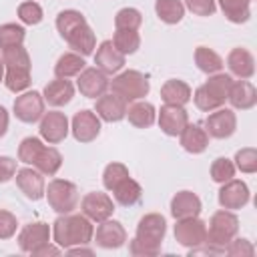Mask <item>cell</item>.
Returning a JSON list of instances; mask_svg holds the SVG:
<instances>
[{
    "label": "cell",
    "instance_id": "obj_1",
    "mask_svg": "<svg viewBox=\"0 0 257 257\" xmlns=\"http://www.w3.org/2000/svg\"><path fill=\"white\" fill-rule=\"evenodd\" d=\"M167 235V219L161 213H147L141 217L135 239L128 243V251L135 257H153L161 253Z\"/></svg>",
    "mask_w": 257,
    "mask_h": 257
},
{
    "label": "cell",
    "instance_id": "obj_2",
    "mask_svg": "<svg viewBox=\"0 0 257 257\" xmlns=\"http://www.w3.org/2000/svg\"><path fill=\"white\" fill-rule=\"evenodd\" d=\"M52 237L62 251L76 245H88L92 243V237H94V225L82 213L80 215L66 213L52 223Z\"/></svg>",
    "mask_w": 257,
    "mask_h": 257
},
{
    "label": "cell",
    "instance_id": "obj_3",
    "mask_svg": "<svg viewBox=\"0 0 257 257\" xmlns=\"http://www.w3.org/2000/svg\"><path fill=\"white\" fill-rule=\"evenodd\" d=\"M108 88L120 96L124 102H135V100H143L149 90H151V84H149V78L139 72V70H122L120 74H116Z\"/></svg>",
    "mask_w": 257,
    "mask_h": 257
},
{
    "label": "cell",
    "instance_id": "obj_4",
    "mask_svg": "<svg viewBox=\"0 0 257 257\" xmlns=\"http://www.w3.org/2000/svg\"><path fill=\"white\" fill-rule=\"evenodd\" d=\"M44 197L50 205V209L58 215L72 213L78 207V189L72 181L66 179H52L44 191Z\"/></svg>",
    "mask_w": 257,
    "mask_h": 257
},
{
    "label": "cell",
    "instance_id": "obj_5",
    "mask_svg": "<svg viewBox=\"0 0 257 257\" xmlns=\"http://www.w3.org/2000/svg\"><path fill=\"white\" fill-rule=\"evenodd\" d=\"M239 233V219L233 211L221 209L211 215L209 225H207V243L213 247L223 249L233 237Z\"/></svg>",
    "mask_w": 257,
    "mask_h": 257
},
{
    "label": "cell",
    "instance_id": "obj_6",
    "mask_svg": "<svg viewBox=\"0 0 257 257\" xmlns=\"http://www.w3.org/2000/svg\"><path fill=\"white\" fill-rule=\"evenodd\" d=\"M44 96L42 92L38 90H26L22 94H18L14 98V104H12V110H14V116L20 120V122H26V124H34L42 118L44 114Z\"/></svg>",
    "mask_w": 257,
    "mask_h": 257
},
{
    "label": "cell",
    "instance_id": "obj_7",
    "mask_svg": "<svg viewBox=\"0 0 257 257\" xmlns=\"http://www.w3.org/2000/svg\"><path fill=\"white\" fill-rule=\"evenodd\" d=\"M173 233H175V241L187 249H193V247L207 243V223L199 217L177 219Z\"/></svg>",
    "mask_w": 257,
    "mask_h": 257
},
{
    "label": "cell",
    "instance_id": "obj_8",
    "mask_svg": "<svg viewBox=\"0 0 257 257\" xmlns=\"http://www.w3.org/2000/svg\"><path fill=\"white\" fill-rule=\"evenodd\" d=\"M80 213L88 217L92 223H100L112 217L114 213V203L106 193L100 191H90L82 197L80 201Z\"/></svg>",
    "mask_w": 257,
    "mask_h": 257
},
{
    "label": "cell",
    "instance_id": "obj_9",
    "mask_svg": "<svg viewBox=\"0 0 257 257\" xmlns=\"http://www.w3.org/2000/svg\"><path fill=\"white\" fill-rule=\"evenodd\" d=\"M40 137L42 141H46L48 145H58L68 137L70 131V122L66 118L64 112L60 110H48L42 114L40 118Z\"/></svg>",
    "mask_w": 257,
    "mask_h": 257
},
{
    "label": "cell",
    "instance_id": "obj_10",
    "mask_svg": "<svg viewBox=\"0 0 257 257\" xmlns=\"http://www.w3.org/2000/svg\"><path fill=\"white\" fill-rule=\"evenodd\" d=\"M251 199V193H249V187L245 181L241 179H229L227 183L221 185L219 189V195H217V201L223 209H229V211H237V209H243Z\"/></svg>",
    "mask_w": 257,
    "mask_h": 257
},
{
    "label": "cell",
    "instance_id": "obj_11",
    "mask_svg": "<svg viewBox=\"0 0 257 257\" xmlns=\"http://www.w3.org/2000/svg\"><path fill=\"white\" fill-rule=\"evenodd\" d=\"M205 131L213 139H229L237 131V116L231 108H217L211 110L205 118Z\"/></svg>",
    "mask_w": 257,
    "mask_h": 257
},
{
    "label": "cell",
    "instance_id": "obj_12",
    "mask_svg": "<svg viewBox=\"0 0 257 257\" xmlns=\"http://www.w3.org/2000/svg\"><path fill=\"white\" fill-rule=\"evenodd\" d=\"M70 131L78 143H92L100 135V118L96 116L94 110L82 108L72 116Z\"/></svg>",
    "mask_w": 257,
    "mask_h": 257
},
{
    "label": "cell",
    "instance_id": "obj_13",
    "mask_svg": "<svg viewBox=\"0 0 257 257\" xmlns=\"http://www.w3.org/2000/svg\"><path fill=\"white\" fill-rule=\"evenodd\" d=\"M16 179V187L20 189V193L30 199V201H40L44 197V191H46V183H44V175L34 169V167H22L16 171L14 175Z\"/></svg>",
    "mask_w": 257,
    "mask_h": 257
},
{
    "label": "cell",
    "instance_id": "obj_14",
    "mask_svg": "<svg viewBox=\"0 0 257 257\" xmlns=\"http://www.w3.org/2000/svg\"><path fill=\"white\" fill-rule=\"evenodd\" d=\"M108 74H104L102 70H98L96 66L84 68L78 76H76V88L82 96L86 98H98L108 90Z\"/></svg>",
    "mask_w": 257,
    "mask_h": 257
},
{
    "label": "cell",
    "instance_id": "obj_15",
    "mask_svg": "<svg viewBox=\"0 0 257 257\" xmlns=\"http://www.w3.org/2000/svg\"><path fill=\"white\" fill-rule=\"evenodd\" d=\"M157 122L167 137H179L183 128L189 124V112L185 110V106L163 104L161 110L157 112Z\"/></svg>",
    "mask_w": 257,
    "mask_h": 257
},
{
    "label": "cell",
    "instance_id": "obj_16",
    "mask_svg": "<svg viewBox=\"0 0 257 257\" xmlns=\"http://www.w3.org/2000/svg\"><path fill=\"white\" fill-rule=\"evenodd\" d=\"M92 241L102 249H118L126 243V229L122 227L120 221H114V219L100 221Z\"/></svg>",
    "mask_w": 257,
    "mask_h": 257
},
{
    "label": "cell",
    "instance_id": "obj_17",
    "mask_svg": "<svg viewBox=\"0 0 257 257\" xmlns=\"http://www.w3.org/2000/svg\"><path fill=\"white\" fill-rule=\"evenodd\" d=\"M50 235H52V229H50L48 223H42V221L28 223L18 233V247L24 253H32L36 247L48 243L50 241Z\"/></svg>",
    "mask_w": 257,
    "mask_h": 257
},
{
    "label": "cell",
    "instance_id": "obj_18",
    "mask_svg": "<svg viewBox=\"0 0 257 257\" xmlns=\"http://www.w3.org/2000/svg\"><path fill=\"white\" fill-rule=\"evenodd\" d=\"M124 62H126V56L114 48L112 40H102L98 44L94 52V64L98 70H102L104 74H116L122 70Z\"/></svg>",
    "mask_w": 257,
    "mask_h": 257
},
{
    "label": "cell",
    "instance_id": "obj_19",
    "mask_svg": "<svg viewBox=\"0 0 257 257\" xmlns=\"http://www.w3.org/2000/svg\"><path fill=\"white\" fill-rule=\"evenodd\" d=\"M126 106H128V102H124L114 92H110V94L104 92L102 96L96 98L94 112L104 122H118V120H122L126 116Z\"/></svg>",
    "mask_w": 257,
    "mask_h": 257
},
{
    "label": "cell",
    "instance_id": "obj_20",
    "mask_svg": "<svg viewBox=\"0 0 257 257\" xmlns=\"http://www.w3.org/2000/svg\"><path fill=\"white\" fill-rule=\"evenodd\" d=\"M203 211L201 199L193 191H179L171 199V215L177 219H187V217H199Z\"/></svg>",
    "mask_w": 257,
    "mask_h": 257
},
{
    "label": "cell",
    "instance_id": "obj_21",
    "mask_svg": "<svg viewBox=\"0 0 257 257\" xmlns=\"http://www.w3.org/2000/svg\"><path fill=\"white\" fill-rule=\"evenodd\" d=\"M227 100L237 110H249V108H253L257 104V90H255V86L249 80L239 78V80L231 82Z\"/></svg>",
    "mask_w": 257,
    "mask_h": 257
},
{
    "label": "cell",
    "instance_id": "obj_22",
    "mask_svg": "<svg viewBox=\"0 0 257 257\" xmlns=\"http://www.w3.org/2000/svg\"><path fill=\"white\" fill-rule=\"evenodd\" d=\"M227 66L233 76L243 78V80H249L255 74V58L243 46H237L227 54Z\"/></svg>",
    "mask_w": 257,
    "mask_h": 257
},
{
    "label": "cell",
    "instance_id": "obj_23",
    "mask_svg": "<svg viewBox=\"0 0 257 257\" xmlns=\"http://www.w3.org/2000/svg\"><path fill=\"white\" fill-rule=\"evenodd\" d=\"M42 96L50 106H64L74 96V84L68 78H54L44 86Z\"/></svg>",
    "mask_w": 257,
    "mask_h": 257
},
{
    "label": "cell",
    "instance_id": "obj_24",
    "mask_svg": "<svg viewBox=\"0 0 257 257\" xmlns=\"http://www.w3.org/2000/svg\"><path fill=\"white\" fill-rule=\"evenodd\" d=\"M179 139H181V147L187 151V153H191V155H201V153H205L207 151V147H209V135H207V131L201 126V124H187L185 128H183V133L179 135Z\"/></svg>",
    "mask_w": 257,
    "mask_h": 257
},
{
    "label": "cell",
    "instance_id": "obj_25",
    "mask_svg": "<svg viewBox=\"0 0 257 257\" xmlns=\"http://www.w3.org/2000/svg\"><path fill=\"white\" fill-rule=\"evenodd\" d=\"M64 40L72 48V52H76L80 56H90L94 52V48H96V36L92 32V28L88 26V22H84L82 26H78Z\"/></svg>",
    "mask_w": 257,
    "mask_h": 257
},
{
    "label": "cell",
    "instance_id": "obj_26",
    "mask_svg": "<svg viewBox=\"0 0 257 257\" xmlns=\"http://www.w3.org/2000/svg\"><path fill=\"white\" fill-rule=\"evenodd\" d=\"M193 96L191 86L181 78H171L161 86V98L165 104H177L185 106Z\"/></svg>",
    "mask_w": 257,
    "mask_h": 257
},
{
    "label": "cell",
    "instance_id": "obj_27",
    "mask_svg": "<svg viewBox=\"0 0 257 257\" xmlns=\"http://www.w3.org/2000/svg\"><path fill=\"white\" fill-rule=\"evenodd\" d=\"M126 118L137 128H149L157 120V108L147 100H135L126 106Z\"/></svg>",
    "mask_w": 257,
    "mask_h": 257
},
{
    "label": "cell",
    "instance_id": "obj_28",
    "mask_svg": "<svg viewBox=\"0 0 257 257\" xmlns=\"http://www.w3.org/2000/svg\"><path fill=\"white\" fill-rule=\"evenodd\" d=\"M231 74H225V72H215V74H209V78L201 84V88L219 104L223 106L227 96H229V88H231Z\"/></svg>",
    "mask_w": 257,
    "mask_h": 257
},
{
    "label": "cell",
    "instance_id": "obj_29",
    "mask_svg": "<svg viewBox=\"0 0 257 257\" xmlns=\"http://www.w3.org/2000/svg\"><path fill=\"white\" fill-rule=\"evenodd\" d=\"M32 167L38 169L46 177H54L60 171V167H62V155H60V151L56 147H46L44 145L40 149V153L36 155Z\"/></svg>",
    "mask_w": 257,
    "mask_h": 257
},
{
    "label": "cell",
    "instance_id": "obj_30",
    "mask_svg": "<svg viewBox=\"0 0 257 257\" xmlns=\"http://www.w3.org/2000/svg\"><path fill=\"white\" fill-rule=\"evenodd\" d=\"M84 68H86L84 56H80L76 52H64L54 64V76L56 78H72V76H78Z\"/></svg>",
    "mask_w": 257,
    "mask_h": 257
},
{
    "label": "cell",
    "instance_id": "obj_31",
    "mask_svg": "<svg viewBox=\"0 0 257 257\" xmlns=\"http://www.w3.org/2000/svg\"><path fill=\"white\" fill-rule=\"evenodd\" d=\"M221 12L233 24H245L251 18V0H215Z\"/></svg>",
    "mask_w": 257,
    "mask_h": 257
},
{
    "label": "cell",
    "instance_id": "obj_32",
    "mask_svg": "<svg viewBox=\"0 0 257 257\" xmlns=\"http://www.w3.org/2000/svg\"><path fill=\"white\" fill-rule=\"evenodd\" d=\"M110 193H112L114 201H116L118 205H122V207H133V205L139 203V199L143 197L141 185H139L135 179H131V177H126L122 183H118Z\"/></svg>",
    "mask_w": 257,
    "mask_h": 257
},
{
    "label": "cell",
    "instance_id": "obj_33",
    "mask_svg": "<svg viewBox=\"0 0 257 257\" xmlns=\"http://www.w3.org/2000/svg\"><path fill=\"white\" fill-rule=\"evenodd\" d=\"M195 64L201 72L205 74H215V72H221V68L225 66L223 58L209 46H197L195 48Z\"/></svg>",
    "mask_w": 257,
    "mask_h": 257
},
{
    "label": "cell",
    "instance_id": "obj_34",
    "mask_svg": "<svg viewBox=\"0 0 257 257\" xmlns=\"http://www.w3.org/2000/svg\"><path fill=\"white\" fill-rule=\"evenodd\" d=\"M155 12L165 24H179L185 16V4L181 0H157Z\"/></svg>",
    "mask_w": 257,
    "mask_h": 257
},
{
    "label": "cell",
    "instance_id": "obj_35",
    "mask_svg": "<svg viewBox=\"0 0 257 257\" xmlns=\"http://www.w3.org/2000/svg\"><path fill=\"white\" fill-rule=\"evenodd\" d=\"M112 44L120 54H135L141 48V36L137 30H114Z\"/></svg>",
    "mask_w": 257,
    "mask_h": 257
},
{
    "label": "cell",
    "instance_id": "obj_36",
    "mask_svg": "<svg viewBox=\"0 0 257 257\" xmlns=\"http://www.w3.org/2000/svg\"><path fill=\"white\" fill-rule=\"evenodd\" d=\"M2 60L6 68H22V70H30L32 68V60L28 50L20 44V46H10L2 50Z\"/></svg>",
    "mask_w": 257,
    "mask_h": 257
},
{
    "label": "cell",
    "instance_id": "obj_37",
    "mask_svg": "<svg viewBox=\"0 0 257 257\" xmlns=\"http://www.w3.org/2000/svg\"><path fill=\"white\" fill-rule=\"evenodd\" d=\"M84 22H86V18L82 16V12L68 8V10L58 12V16H56V30L60 32L62 38H66L70 32H74V30H76L78 26H82Z\"/></svg>",
    "mask_w": 257,
    "mask_h": 257
},
{
    "label": "cell",
    "instance_id": "obj_38",
    "mask_svg": "<svg viewBox=\"0 0 257 257\" xmlns=\"http://www.w3.org/2000/svg\"><path fill=\"white\" fill-rule=\"evenodd\" d=\"M32 82L30 70H22V68H6L4 72V84L10 92H24Z\"/></svg>",
    "mask_w": 257,
    "mask_h": 257
},
{
    "label": "cell",
    "instance_id": "obj_39",
    "mask_svg": "<svg viewBox=\"0 0 257 257\" xmlns=\"http://www.w3.org/2000/svg\"><path fill=\"white\" fill-rule=\"evenodd\" d=\"M143 24V14L137 8H120L114 14V28L116 30H139Z\"/></svg>",
    "mask_w": 257,
    "mask_h": 257
},
{
    "label": "cell",
    "instance_id": "obj_40",
    "mask_svg": "<svg viewBox=\"0 0 257 257\" xmlns=\"http://www.w3.org/2000/svg\"><path fill=\"white\" fill-rule=\"evenodd\" d=\"M26 38V30L20 24L6 22L0 26V48H10V46H20Z\"/></svg>",
    "mask_w": 257,
    "mask_h": 257
},
{
    "label": "cell",
    "instance_id": "obj_41",
    "mask_svg": "<svg viewBox=\"0 0 257 257\" xmlns=\"http://www.w3.org/2000/svg\"><path fill=\"white\" fill-rule=\"evenodd\" d=\"M126 177H131L126 165H122V163H108L104 167V171H102V185H104L106 191H112Z\"/></svg>",
    "mask_w": 257,
    "mask_h": 257
},
{
    "label": "cell",
    "instance_id": "obj_42",
    "mask_svg": "<svg viewBox=\"0 0 257 257\" xmlns=\"http://www.w3.org/2000/svg\"><path fill=\"white\" fill-rule=\"evenodd\" d=\"M209 173H211V179H213L215 183L223 185V183H227L229 179L235 177V165H233V161H229L227 157H217V159L211 163Z\"/></svg>",
    "mask_w": 257,
    "mask_h": 257
},
{
    "label": "cell",
    "instance_id": "obj_43",
    "mask_svg": "<svg viewBox=\"0 0 257 257\" xmlns=\"http://www.w3.org/2000/svg\"><path fill=\"white\" fill-rule=\"evenodd\" d=\"M44 147V143H42V139H38V137H26V139H22V143L18 145V161H22L24 165H34V159H36V155L40 153V149Z\"/></svg>",
    "mask_w": 257,
    "mask_h": 257
},
{
    "label": "cell",
    "instance_id": "obj_44",
    "mask_svg": "<svg viewBox=\"0 0 257 257\" xmlns=\"http://www.w3.org/2000/svg\"><path fill=\"white\" fill-rule=\"evenodd\" d=\"M235 169H239L245 175H253L257 171V149L245 147L235 153Z\"/></svg>",
    "mask_w": 257,
    "mask_h": 257
},
{
    "label": "cell",
    "instance_id": "obj_45",
    "mask_svg": "<svg viewBox=\"0 0 257 257\" xmlns=\"http://www.w3.org/2000/svg\"><path fill=\"white\" fill-rule=\"evenodd\" d=\"M16 14H18V18H20L24 24H28V26H36V24H40L42 18H44V12H42L40 4L34 2V0L22 2V4L18 6Z\"/></svg>",
    "mask_w": 257,
    "mask_h": 257
},
{
    "label": "cell",
    "instance_id": "obj_46",
    "mask_svg": "<svg viewBox=\"0 0 257 257\" xmlns=\"http://www.w3.org/2000/svg\"><path fill=\"white\" fill-rule=\"evenodd\" d=\"M223 251L231 257H253L255 255V247L249 239H235V237L223 247Z\"/></svg>",
    "mask_w": 257,
    "mask_h": 257
},
{
    "label": "cell",
    "instance_id": "obj_47",
    "mask_svg": "<svg viewBox=\"0 0 257 257\" xmlns=\"http://www.w3.org/2000/svg\"><path fill=\"white\" fill-rule=\"evenodd\" d=\"M16 229H18L16 215L6 209H0V241L12 239L16 235Z\"/></svg>",
    "mask_w": 257,
    "mask_h": 257
},
{
    "label": "cell",
    "instance_id": "obj_48",
    "mask_svg": "<svg viewBox=\"0 0 257 257\" xmlns=\"http://www.w3.org/2000/svg\"><path fill=\"white\" fill-rule=\"evenodd\" d=\"M185 8L197 16H213L217 10L215 0H185Z\"/></svg>",
    "mask_w": 257,
    "mask_h": 257
},
{
    "label": "cell",
    "instance_id": "obj_49",
    "mask_svg": "<svg viewBox=\"0 0 257 257\" xmlns=\"http://www.w3.org/2000/svg\"><path fill=\"white\" fill-rule=\"evenodd\" d=\"M16 163L18 161L12 157H6V155L0 157V183H8L10 179H14L16 171H18Z\"/></svg>",
    "mask_w": 257,
    "mask_h": 257
},
{
    "label": "cell",
    "instance_id": "obj_50",
    "mask_svg": "<svg viewBox=\"0 0 257 257\" xmlns=\"http://www.w3.org/2000/svg\"><path fill=\"white\" fill-rule=\"evenodd\" d=\"M60 251H62V249H60L58 245H50V241H48V243L36 247L30 255H34V257H46V255H52V257H54V255H60Z\"/></svg>",
    "mask_w": 257,
    "mask_h": 257
},
{
    "label": "cell",
    "instance_id": "obj_51",
    "mask_svg": "<svg viewBox=\"0 0 257 257\" xmlns=\"http://www.w3.org/2000/svg\"><path fill=\"white\" fill-rule=\"evenodd\" d=\"M8 122H10V116H8V110L0 104V139L8 133Z\"/></svg>",
    "mask_w": 257,
    "mask_h": 257
},
{
    "label": "cell",
    "instance_id": "obj_52",
    "mask_svg": "<svg viewBox=\"0 0 257 257\" xmlns=\"http://www.w3.org/2000/svg\"><path fill=\"white\" fill-rule=\"evenodd\" d=\"M66 253H70V255H94V251H92V249H88V247H84V245L68 247V249H66Z\"/></svg>",
    "mask_w": 257,
    "mask_h": 257
},
{
    "label": "cell",
    "instance_id": "obj_53",
    "mask_svg": "<svg viewBox=\"0 0 257 257\" xmlns=\"http://www.w3.org/2000/svg\"><path fill=\"white\" fill-rule=\"evenodd\" d=\"M4 72H6V66H4L2 56H0V82H4Z\"/></svg>",
    "mask_w": 257,
    "mask_h": 257
}]
</instances>
